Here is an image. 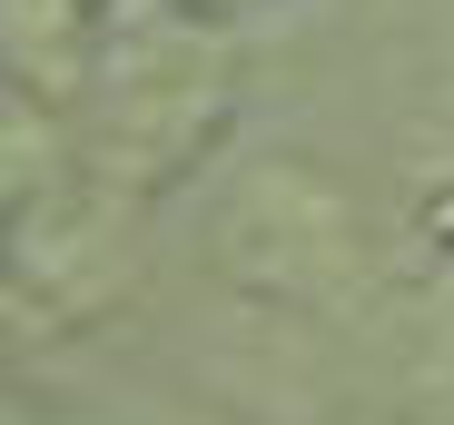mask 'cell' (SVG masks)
Returning <instances> with one entry per match:
<instances>
[{"label":"cell","instance_id":"277c9868","mask_svg":"<svg viewBox=\"0 0 454 425\" xmlns=\"http://www.w3.org/2000/svg\"><path fill=\"white\" fill-rule=\"evenodd\" d=\"M0 425H20V415H0Z\"/></svg>","mask_w":454,"mask_h":425},{"label":"cell","instance_id":"7a4b0ae2","mask_svg":"<svg viewBox=\"0 0 454 425\" xmlns=\"http://www.w3.org/2000/svg\"><path fill=\"white\" fill-rule=\"evenodd\" d=\"M227 267L267 297L346 307L375 287V238L346 208V188H326L307 169H247L238 198H227Z\"/></svg>","mask_w":454,"mask_h":425},{"label":"cell","instance_id":"6da1fadb","mask_svg":"<svg viewBox=\"0 0 454 425\" xmlns=\"http://www.w3.org/2000/svg\"><path fill=\"white\" fill-rule=\"evenodd\" d=\"M217 80L227 59L207 30L148 11V20H119L109 50H99V80H90V109H99V159L109 178H159L178 169L207 119H217Z\"/></svg>","mask_w":454,"mask_h":425},{"label":"cell","instance_id":"3957f363","mask_svg":"<svg viewBox=\"0 0 454 425\" xmlns=\"http://www.w3.org/2000/svg\"><path fill=\"white\" fill-rule=\"evenodd\" d=\"M415 159H425V178H434V188H454V99H444V109H434V129L415 138Z\"/></svg>","mask_w":454,"mask_h":425}]
</instances>
